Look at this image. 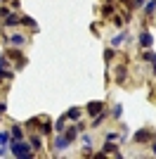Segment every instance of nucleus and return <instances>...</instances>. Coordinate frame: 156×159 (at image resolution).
<instances>
[{
	"label": "nucleus",
	"mask_w": 156,
	"mask_h": 159,
	"mask_svg": "<svg viewBox=\"0 0 156 159\" xmlns=\"http://www.w3.org/2000/svg\"><path fill=\"white\" fill-rule=\"evenodd\" d=\"M31 150H33V147H28L24 140H14V143H12V154H14V157H24V159H28V157L33 154Z\"/></svg>",
	"instance_id": "nucleus-1"
},
{
	"label": "nucleus",
	"mask_w": 156,
	"mask_h": 159,
	"mask_svg": "<svg viewBox=\"0 0 156 159\" xmlns=\"http://www.w3.org/2000/svg\"><path fill=\"white\" fill-rule=\"evenodd\" d=\"M132 140H135V143H151V140H154V131H137L135 135H132Z\"/></svg>",
	"instance_id": "nucleus-2"
},
{
	"label": "nucleus",
	"mask_w": 156,
	"mask_h": 159,
	"mask_svg": "<svg viewBox=\"0 0 156 159\" xmlns=\"http://www.w3.org/2000/svg\"><path fill=\"white\" fill-rule=\"evenodd\" d=\"M85 109H88V114H92V116H97V114H99V112L104 109V105L99 102V100H92V102H88V107H85Z\"/></svg>",
	"instance_id": "nucleus-3"
},
{
	"label": "nucleus",
	"mask_w": 156,
	"mask_h": 159,
	"mask_svg": "<svg viewBox=\"0 0 156 159\" xmlns=\"http://www.w3.org/2000/svg\"><path fill=\"white\" fill-rule=\"evenodd\" d=\"M140 43H142L144 48H151V43H154V36H151L149 31H142V33H140Z\"/></svg>",
	"instance_id": "nucleus-4"
},
{
	"label": "nucleus",
	"mask_w": 156,
	"mask_h": 159,
	"mask_svg": "<svg viewBox=\"0 0 156 159\" xmlns=\"http://www.w3.org/2000/svg\"><path fill=\"white\" fill-rule=\"evenodd\" d=\"M69 147V138L66 135H59L57 140H54V150H66Z\"/></svg>",
	"instance_id": "nucleus-5"
},
{
	"label": "nucleus",
	"mask_w": 156,
	"mask_h": 159,
	"mask_svg": "<svg viewBox=\"0 0 156 159\" xmlns=\"http://www.w3.org/2000/svg\"><path fill=\"white\" fill-rule=\"evenodd\" d=\"M102 154H116V157H118V152H116V145H114V140H106V145H104Z\"/></svg>",
	"instance_id": "nucleus-6"
},
{
	"label": "nucleus",
	"mask_w": 156,
	"mask_h": 159,
	"mask_svg": "<svg viewBox=\"0 0 156 159\" xmlns=\"http://www.w3.org/2000/svg\"><path fill=\"white\" fill-rule=\"evenodd\" d=\"M19 21H21V14H7L5 26H14V24H19Z\"/></svg>",
	"instance_id": "nucleus-7"
},
{
	"label": "nucleus",
	"mask_w": 156,
	"mask_h": 159,
	"mask_svg": "<svg viewBox=\"0 0 156 159\" xmlns=\"http://www.w3.org/2000/svg\"><path fill=\"white\" fill-rule=\"evenodd\" d=\"M10 43H12V45H24L26 38L21 36V33H14V36H10Z\"/></svg>",
	"instance_id": "nucleus-8"
},
{
	"label": "nucleus",
	"mask_w": 156,
	"mask_h": 159,
	"mask_svg": "<svg viewBox=\"0 0 156 159\" xmlns=\"http://www.w3.org/2000/svg\"><path fill=\"white\" fill-rule=\"evenodd\" d=\"M66 116H69V119H73V121H76L78 116H80V107H71V109L66 112Z\"/></svg>",
	"instance_id": "nucleus-9"
},
{
	"label": "nucleus",
	"mask_w": 156,
	"mask_h": 159,
	"mask_svg": "<svg viewBox=\"0 0 156 159\" xmlns=\"http://www.w3.org/2000/svg\"><path fill=\"white\" fill-rule=\"evenodd\" d=\"M125 81V66H118L116 69V83H123Z\"/></svg>",
	"instance_id": "nucleus-10"
},
{
	"label": "nucleus",
	"mask_w": 156,
	"mask_h": 159,
	"mask_svg": "<svg viewBox=\"0 0 156 159\" xmlns=\"http://www.w3.org/2000/svg\"><path fill=\"white\" fill-rule=\"evenodd\" d=\"M144 60H147V62H151V64H154V71H156V52L147 50V52H144Z\"/></svg>",
	"instance_id": "nucleus-11"
},
{
	"label": "nucleus",
	"mask_w": 156,
	"mask_h": 159,
	"mask_svg": "<svg viewBox=\"0 0 156 159\" xmlns=\"http://www.w3.org/2000/svg\"><path fill=\"white\" fill-rule=\"evenodd\" d=\"M31 147H33V150H43V140H40L38 135H33V138H31Z\"/></svg>",
	"instance_id": "nucleus-12"
},
{
	"label": "nucleus",
	"mask_w": 156,
	"mask_h": 159,
	"mask_svg": "<svg viewBox=\"0 0 156 159\" xmlns=\"http://www.w3.org/2000/svg\"><path fill=\"white\" fill-rule=\"evenodd\" d=\"M144 12H147V14H154L156 12V0H149V2L144 5Z\"/></svg>",
	"instance_id": "nucleus-13"
},
{
	"label": "nucleus",
	"mask_w": 156,
	"mask_h": 159,
	"mask_svg": "<svg viewBox=\"0 0 156 159\" xmlns=\"http://www.w3.org/2000/svg\"><path fill=\"white\" fill-rule=\"evenodd\" d=\"M40 133H43V135H50V133H52V124L47 119H43V131H40Z\"/></svg>",
	"instance_id": "nucleus-14"
},
{
	"label": "nucleus",
	"mask_w": 156,
	"mask_h": 159,
	"mask_svg": "<svg viewBox=\"0 0 156 159\" xmlns=\"http://www.w3.org/2000/svg\"><path fill=\"white\" fill-rule=\"evenodd\" d=\"M123 36H125V33H121V36H114V38H111V48H118V45H121V43H123Z\"/></svg>",
	"instance_id": "nucleus-15"
},
{
	"label": "nucleus",
	"mask_w": 156,
	"mask_h": 159,
	"mask_svg": "<svg viewBox=\"0 0 156 159\" xmlns=\"http://www.w3.org/2000/svg\"><path fill=\"white\" fill-rule=\"evenodd\" d=\"M111 114H114V119H121V114H123V105H116Z\"/></svg>",
	"instance_id": "nucleus-16"
},
{
	"label": "nucleus",
	"mask_w": 156,
	"mask_h": 159,
	"mask_svg": "<svg viewBox=\"0 0 156 159\" xmlns=\"http://www.w3.org/2000/svg\"><path fill=\"white\" fill-rule=\"evenodd\" d=\"M7 64H10V57H7V55H0V69H7Z\"/></svg>",
	"instance_id": "nucleus-17"
},
{
	"label": "nucleus",
	"mask_w": 156,
	"mask_h": 159,
	"mask_svg": "<svg viewBox=\"0 0 156 159\" xmlns=\"http://www.w3.org/2000/svg\"><path fill=\"white\" fill-rule=\"evenodd\" d=\"M21 21H24L26 26H31V29H36V21H33L31 17H24V14H21Z\"/></svg>",
	"instance_id": "nucleus-18"
},
{
	"label": "nucleus",
	"mask_w": 156,
	"mask_h": 159,
	"mask_svg": "<svg viewBox=\"0 0 156 159\" xmlns=\"http://www.w3.org/2000/svg\"><path fill=\"white\" fill-rule=\"evenodd\" d=\"M102 14H104V17H111V14H114V7H111V5H104L102 7Z\"/></svg>",
	"instance_id": "nucleus-19"
},
{
	"label": "nucleus",
	"mask_w": 156,
	"mask_h": 159,
	"mask_svg": "<svg viewBox=\"0 0 156 159\" xmlns=\"http://www.w3.org/2000/svg\"><path fill=\"white\" fill-rule=\"evenodd\" d=\"M12 138H14V140L21 138V128H19V126H12Z\"/></svg>",
	"instance_id": "nucleus-20"
},
{
	"label": "nucleus",
	"mask_w": 156,
	"mask_h": 159,
	"mask_svg": "<svg viewBox=\"0 0 156 159\" xmlns=\"http://www.w3.org/2000/svg\"><path fill=\"white\" fill-rule=\"evenodd\" d=\"M104 60H106V62L114 60V50H111V48H109V50H104Z\"/></svg>",
	"instance_id": "nucleus-21"
},
{
	"label": "nucleus",
	"mask_w": 156,
	"mask_h": 159,
	"mask_svg": "<svg viewBox=\"0 0 156 159\" xmlns=\"http://www.w3.org/2000/svg\"><path fill=\"white\" fill-rule=\"evenodd\" d=\"M5 143H10V133H0V145H5Z\"/></svg>",
	"instance_id": "nucleus-22"
},
{
	"label": "nucleus",
	"mask_w": 156,
	"mask_h": 159,
	"mask_svg": "<svg viewBox=\"0 0 156 159\" xmlns=\"http://www.w3.org/2000/svg\"><path fill=\"white\" fill-rule=\"evenodd\" d=\"M64 119H66V116H59V119H57V124H54V126H57V131H62V128H64Z\"/></svg>",
	"instance_id": "nucleus-23"
},
{
	"label": "nucleus",
	"mask_w": 156,
	"mask_h": 159,
	"mask_svg": "<svg viewBox=\"0 0 156 159\" xmlns=\"http://www.w3.org/2000/svg\"><path fill=\"white\" fill-rule=\"evenodd\" d=\"M7 14H10V10H7V7H0V17H7Z\"/></svg>",
	"instance_id": "nucleus-24"
},
{
	"label": "nucleus",
	"mask_w": 156,
	"mask_h": 159,
	"mask_svg": "<svg viewBox=\"0 0 156 159\" xmlns=\"http://www.w3.org/2000/svg\"><path fill=\"white\" fill-rule=\"evenodd\" d=\"M7 112V105H5V102H0V114H5Z\"/></svg>",
	"instance_id": "nucleus-25"
},
{
	"label": "nucleus",
	"mask_w": 156,
	"mask_h": 159,
	"mask_svg": "<svg viewBox=\"0 0 156 159\" xmlns=\"http://www.w3.org/2000/svg\"><path fill=\"white\" fill-rule=\"evenodd\" d=\"M132 2H135V7H140V5H144L147 0H132Z\"/></svg>",
	"instance_id": "nucleus-26"
},
{
	"label": "nucleus",
	"mask_w": 156,
	"mask_h": 159,
	"mask_svg": "<svg viewBox=\"0 0 156 159\" xmlns=\"http://www.w3.org/2000/svg\"><path fill=\"white\" fill-rule=\"evenodd\" d=\"M154 152H156V143H154Z\"/></svg>",
	"instance_id": "nucleus-27"
},
{
	"label": "nucleus",
	"mask_w": 156,
	"mask_h": 159,
	"mask_svg": "<svg viewBox=\"0 0 156 159\" xmlns=\"http://www.w3.org/2000/svg\"><path fill=\"white\" fill-rule=\"evenodd\" d=\"M0 2H5V0H0Z\"/></svg>",
	"instance_id": "nucleus-28"
}]
</instances>
